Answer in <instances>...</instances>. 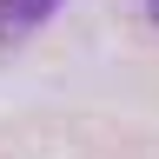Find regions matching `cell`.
I'll return each instance as SVG.
<instances>
[{
  "label": "cell",
  "mask_w": 159,
  "mask_h": 159,
  "mask_svg": "<svg viewBox=\"0 0 159 159\" xmlns=\"http://www.w3.org/2000/svg\"><path fill=\"white\" fill-rule=\"evenodd\" d=\"M60 0H0V40H20V33H33L40 20H53Z\"/></svg>",
  "instance_id": "obj_1"
},
{
  "label": "cell",
  "mask_w": 159,
  "mask_h": 159,
  "mask_svg": "<svg viewBox=\"0 0 159 159\" xmlns=\"http://www.w3.org/2000/svg\"><path fill=\"white\" fill-rule=\"evenodd\" d=\"M146 13H152V20H159V0H146Z\"/></svg>",
  "instance_id": "obj_2"
}]
</instances>
